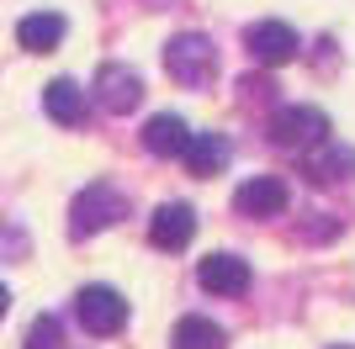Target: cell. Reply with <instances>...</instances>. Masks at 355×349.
Instances as JSON below:
<instances>
[{"instance_id":"cell-1","label":"cell","mask_w":355,"mask_h":349,"mask_svg":"<svg viewBox=\"0 0 355 349\" xmlns=\"http://www.w3.org/2000/svg\"><path fill=\"white\" fill-rule=\"evenodd\" d=\"M164 69H170L175 85L207 90L212 80H218V48H212V37H202V32H180V37H170V48H164Z\"/></svg>"},{"instance_id":"cell-2","label":"cell","mask_w":355,"mask_h":349,"mask_svg":"<svg viewBox=\"0 0 355 349\" xmlns=\"http://www.w3.org/2000/svg\"><path fill=\"white\" fill-rule=\"evenodd\" d=\"M117 217H128V196L96 180V186H85L80 196H74V212H69V233H74V238H90V233L112 228Z\"/></svg>"},{"instance_id":"cell-3","label":"cell","mask_w":355,"mask_h":349,"mask_svg":"<svg viewBox=\"0 0 355 349\" xmlns=\"http://www.w3.org/2000/svg\"><path fill=\"white\" fill-rule=\"evenodd\" d=\"M74 318H80L85 334L112 339V334H122V323H128V302H122V291H112V286H85L74 296Z\"/></svg>"},{"instance_id":"cell-4","label":"cell","mask_w":355,"mask_h":349,"mask_svg":"<svg viewBox=\"0 0 355 349\" xmlns=\"http://www.w3.org/2000/svg\"><path fill=\"white\" fill-rule=\"evenodd\" d=\"M270 143H282V148H302L308 154L313 143H324L329 138V116L318 111V106H282V111L270 116Z\"/></svg>"},{"instance_id":"cell-5","label":"cell","mask_w":355,"mask_h":349,"mask_svg":"<svg viewBox=\"0 0 355 349\" xmlns=\"http://www.w3.org/2000/svg\"><path fill=\"white\" fill-rule=\"evenodd\" d=\"M244 48H250L254 64L282 69V64H292V58H297V32L286 27V21H254V27L244 32Z\"/></svg>"},{"instance_id":"cell-6","label":"cell","mask_w":355,"mask_h":349,"mask_svg":"<svg viewBox=\"0 0 355 349\" xmlns=\"http://www.w3.org/2000/svg\"><path fill=\"white\" fill-rule=\"evenodd\" d=\"M96 101H101L112 116L133 111V106L144 101V74L128 69V64H106V69H96Z\"/></svg>"},{"instance_id":"cell-7","label":"cell","mask_w":355,"mask_h":349,"mask_svg":"<svg viewBox=\"0 0 355 349\" xmlns=\"http://www.w3.org/2000/svg\"><path fill=\"white\" fill-rule=\"evenodd\" d=\"M196 238V212L186 202H164L154 217H148V244L164 249V254H180V249Z\"/></svg>"},{"instance_id":"cell-8","label":"cell","mask_w":355,"mask_h":349,"mask_svg":"<svg viewBox=\"0 0 355 349\" xmlns=\"http://www.w3.org/2000/svg\"><path fill=\"white\" fill-rule=\"evenodd\" d=\"M302 174H308L313 186H340V180L355 174V148L324 138V143H313L308 154H302Z\"/></svg>"},{"instance_id":"cell-9","label":"cell","mask_w":355,"mask_h":349,"mask_svg":"<svg viewBox=\"0 0 355 349\" xmlns=\"http://www.w3.org/2000/svg\"><path fill=\"white\" fill-rule=\"evenodd\" d=\"M196 280L212 296H244L254 276H250V260H239V254H207L202 270H196Z\"/></svg>"},{"instance_id":"cell-10","label":"cell","mask_w":355,"mask_h":349,"mask_svg":"<svg viewBox=\"0 0 355 349\" xmlns=\"http://www.w3.org/2000/svg\"><path fill=\"white\" fill-rule=\"evenodd\" d=\"M234 206H239V217H276V212H286V180L254 174L234 190Z\"/></svg>"},{"instance_id":"cell-11","label":"cell","mask_w":355,"mask_h":349,"mask_svg":"<svg viewBox=\"0 0 355 349\" xmlns=\"http://www.w3.org/2000/svg\"><path fill=\"white\" fill-rule=\"evenodd\" d=\"M186 143H191V127H186L175 111L148 116V127H144V148H148V154H159V159H180Z\"/></svg>"},{"instance_id":"cell-12","label":"cell","mask_w":355,"mask_h":349,"mask_svg":"<svg viewBox=\"0 0 355 349\" xmlns=\"http://www.w3.org/2000/svg\"><path fill=\"white\" fill-rule=\"evenodd\" d=\"M16 43L27 48V53H53V48L64 43V16L59 11H32V16H21Z\"/></svg>"},{"instance_id":"cell-13","label":"cell","mask_w":355,"mask_h":349,"mask_svg":"<svg viewBox=\"0 0 355 349\" xmlns=\"http://www.w3.org/2000/svg\"><path fill=\"white\" fill-rule=\"evenodd\" d=\"M228 154H234V148H228V138H223V132H191V143H186V154H180V159H186V170H191V174H202V180H207V174H218L223 164H228Z\"/></svg>"},{"instance_id":"cell-14","label":"cell","mask_w":355,"mask_h":349,"mask_svg":"<svg viewBox=\"0 0 355 349\" xmlns=\"http://www.w3.org/2000/svg\"><path fill=\"white\" fill-rule=\"evenodd\" d=\"M43 111L53 116V122H64V127H80L85 111H90V101H85V90L74 85V80H53V85L43 90Z\"/></svg>"},{"instance_id":"cell-15","label":"cell","mask_w":355,"mask_h":349,"mask_svg":"<svg viewBox=\"0 0 355 349\" xmlns=\"http://www.w3.org/2000/svg\"><path fill=\"white\" fill-rule=\"evenodd\" d=\"M170 349H223V328L212 318H180L170 334Z\"/></svg>"},{"instance_id":"cell-16","label":"cell","mask_w":355,"mask_h":349,"mask_svg":"<svg viewBox=\"0 0 355 349\" xmlns=\"http://www.w3.org/2000/svg\"><path fill=\"white\" fill-rule=\"evenodd\" d=\"M27 349H64V323L53 318V312H43V318L27 328Z\"/></svg>"},{"instance_id":"cell-17","label":"cell","mask_w":355,"mask_h":349,"mask_svg":"<svg viewBox=\"0 0 355 349\" xmlns=\"http://www.w3.org/2000/svg\"><path fill=\"white\" fill-rule=\"evenodd\" d=\"M6 312H11V291L0 286V318H6Z\"/></svg>"},{"instance_id":"cell-18","label":"cell","mask_w":355,"mask_h":349,"mask_svg":"<svg viewBox=\"0 0 355 349\" xmlns=\"http://www.w3.org/2000/svg\"><path fill=\"white\" fill-rule=\"evenodd\" d=\"M334 349H350V344H334Z\"/></svg>"}]
</instances>
